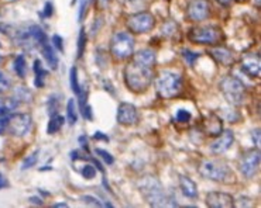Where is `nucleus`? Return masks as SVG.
Returning <instances> with one entry per match:
<instances>
[{"label":"nucleus","instance_id":"44","mask_svg":"<svg viewBox=\"0 0 261 208\" xmlns=\"http://www.w3.org/2000/svg\"><path fill=\"white\" fill-rule=\"evenodd\" d=\"M30 201H31L32 204H39V205H43V200L39 198V197H30Z\"/></svg>","mask_w":261,"mask_h":208},{"label":"nucleus","instance_id":"22","mask_svg":"<svg viewBox=\"0 0 261 208\" xmlns=\"http://www.w3.org/2000/svg\"><path fill=\"white\" fill-rule=\"evenodd\" d=\"M64 117L62 115H52L50 118V122H48V127H47V133L52 135V134H57L62 126H64Z\"/></svg>","mask_w":261,"mask_h":208},{"label":"nucleus","instance_id":"30","mask_svg":"<svg viewBox=\"0 0 261 208\" xmlns=\"http://www.w3.org/2000/svg\"><path fill=\"white\" fill-rule=\"evenodd\" d=\"M58 108H59V100H58V96H51L50 100H48V114L50 117L52 115H57Z\"/></svg>","mask_w":261,"mask_h":208},{"label":"nucleus","instance_id":"12","mask_svg":"<svg viewBox=\"0 0 261 208\" xmlns=\"http://www.w3.org/2000/svg\"><path fill=\"white\" fill-rule=\"evenodd\" d=\"M117 122L123 127H130L134 126L139 122V113H137V108L134 107L133 104L130 103H120L119 107H117Z\"/></svg>","mask_w":261,"mask_h":208},{"label":"nucleus","instance_id":"17","mask_svg":"<svg viewBox=\"0 0 261 208\" xmlns=\"http://www.w3.org/2000/svg\"><path fill=\"white\" fill-rule=\"evenodd\" d=\"M209 54L217 63H220L222 66H226V68L233 66L236 63V55L230 50L224 48V47L212 48V50L209 51Z\"/></svg>","mask_w":261,"mask_h":208},{"label":"nucleus","instance_id":"43","mask_svg":"<svg viewBox=\"0 0 261 208\" xmlns=\"http://www.w3.org/2000/svg\"><path fill=\"white\" fill-rule=\"evenodd\" d=\"M253 138H255V145L258 148L260 146V130H255V134L253 135Z\"/></svg>","mask_w":261,"mask_h":208},{"label":"nucleus","instance_id":"38","mask_svg":"<svg viewBox=\"0 0 261 208\" xmlns=\"http://www.w3.org/2000/svg\"><path fill=\"white\" fill-rule=\"evenodd\" d=\"M52 43H54V45H55V48H57L58 51L64 50V45H62V38L59 37V35H54V37H52Z\"/></svg>","mask_w":261,"mask_h":208},{"label":"nucleus","instance_id":"40","mask_svg":"<svg viewBox=\"0 0 261 208\" xmlns=\"http://www.w3.org/2000/svg\"><path fill=\"white\" fill-rule=\"evenodd\" d=\"M7 186H9V180H7L6 177L3 176L2 173H0V190L6 189Z\"/></svg>","mask_w":261,"mask_h":208},{"label":"nucleus","instance_id":"39","mask_svg":"<svg viewBox=\"0 0 261 208\" xmlns=\"http://www.w3.org/2000/svg\"><path fill=\"white\" fill-rule=\"evenodd\" d=\"M7 118H9V117H0V135H3L5 131H6Z\"/></svg>","mask_w":261,"mask_h":208},{"label":"nucleus","instance_id":"48","mask_svg":"<svg viewBox=\"0 0 261 208\" xmlns=\"http://www.w3.org/2000/svg\"><path fill=\"white\" fill-rule=\"evenodd\" d=\"M236 2H240L242 3V2H246V0H236Z\"/></svg>","mask_w":261,"mask_h":208},{"label":"nucleus","instance_id":"35","mask_svg":"<svg viewBox=\"0 0 261 208\" xmlns=\"http://www.w3.org/2000/svg\"><path fill=\"white\" fill-rule=\"evenodd\" d=\"M95 153L97 155V156H101V158H102L108 164H112L113 162H115L113 156H112L108 151H105V149H99V148H97V149H95Z\"/></svg>","mask_w":261,"mask_h":208},{"label":"nucleus","instance_id":"18","mask_svg":"<svg viewBox=\"0 0 261 208\" xmlns=\"http://www.w3.org/2000/svg\"><path fill=\"white\" fill-rule=\"evenodd\" d=\"M179 187H181V190H182L184 196H186L188 198H197L198 197V187L191 177H188V176L179 177Z\"/></svg>","mask_w":261,"mask_h":208},{"label":"nucleus","instance_id":"42","mask_svg":"<svg viewBox=\"0 0 261 208\" xmlns=\"http://www.w3.org/2000/svg\"><path fill=\"white\" fill-rule=\"evenodd\" d=\"M93 138H95V139H102V141H109V137L103 135V133H95Z\"/></svg>","mask_w":261,"mask_h":208},{"label":"nucleus","instance_id":"32","mask_svg":"<svg viewBox=\"0 0 261 208\" xmlns=\"http://www.w3.org/2000/svg\"><path fill=\"white\" fill-rule=\"evenodd\" d=\"M16 99L19 101H31L32 96L28 92V89L26 88H19L16 90Z\"/></svg>","mask_w":261,"mask_h":208},{"label":"nucleus","instance_id":"15","mask_svg":"<svg viewBox=\"0 0 261 208\" xmlns=\"http://www.w3.org/2000/svg\"><path fill=\"white\" fill-rule=\"evenodd\" d=\"M206 205L210 208H232L235 207V200L227 193L212 191L206 196Z\"/></svg>","mask_w":261,"mask_h":208},{"label":"nucleus","instance_id":"37","mask_svg":"<svg viewBox=\"0 0 261 208\" xmlns=\"http://www.w3.org/2000/svg\"><path fill=\"white\" fill-rule=\"evenodd\" d=\"M191 118L192 115L188 110H178V113H177V121L178 122H188Z\"/></svg>","mask_w":261,"mask_h":208},{"label":"nucleus","instance_id":"5","mask_svg":"<svg viewBox=\"0 0 261 208\" xmlns=\"http://www.w3.org/2000/svg\"><path fill=\"white\" fill-rule=\"evenodd\" d=\"M220 92L232 106H242L246 100V86L236 76H226L220 82Z\"/></svg>","mask_w":261,"mask_h":208},{"label":"nucleus","instance_id":"46","mask_svg":"<svg viewBox=\"0 0 261 208\" xmlns=\"http://www.w3.org/2000/svg\"><path fill=\"white\" fill-rule=\"evenodd\" d=\"M54 207H68V205H67L65 202H59V204H55Z\"/></svg>","mask_w":261,"mask_h":208},{"label":"nucleus","instance_id":"28","mask_svg":"<svg viewBox=\"0 0 261 208\" xmlns=\"http://www.w3.org/2000/svg\"><path fill=\"white\" fill-rule=\"evenodd\" d=\"M178 32V25L174 21H167L166 24L162 25V35L166 37H174Z\"/></svg>","mask_w":261,"mask_h":208},{"label":"nucleus","instance_id":"9","mask_svg":"<svg viewBox=\"0 0 261 208\" xmlns=\"http://www.w3.org/2000/svg\"><path fill=\"white\" fill-rule=\"evenodd\" d=\"M127 28L133 34H146L151 31L155 25V19L151 13L140 12L137 14H133L127 19Z\"/></svg>","mask_w":261,"mask_h":208},{"label":"nucleus","instance_id":"1","mask_svg":"<svg viewBox=\"0 0 261 208\" xmlns=\"http://www.w3.org/2000/svg\"><path fill=\"white\" fill-rule=\"evenodd\" d=\"M130 62L124 66V83L133 93H144L151 86L155 65V52L153 50H141L132 55Z\"/></svg>","mask_w":261,"mask_h":208},{"label":"nucleus","instance_id":"26","mask_svg":"<svg viewBox=\"0 0 261 208\" xmlns=\"http://www.w3.org/2000/svg\"><path fill=\"white\" fill-rule=\"evenodd\" d=\"M70 77H71V89H72V92H74L75 95H79L82 90H81V85H79V80H78L77 66H72V69H71V73H70Z\"/></svg>","mask_w":261,"mask_h":208},{"label":"nucleus","instance_id":"4","mask_svg":"<svg viewBox=\"0 0 261 208\" xmlns=\"http://www.w3.org/2000/svg\"><path fill=\"white\" fill-rule=\"evenodd\" d=\"M140 191L144 200L153 207H162L166 205L167 197L164 193V187L159 183L155 176H146L141 179Z\"/></svg>","mask_w":261,"mask_h":208},{"label":"nucleus","instance_id":"27","mask_svg":"<svg viewBox=\"0 0 261 208\" xmlns=\"http://www.w3.org/2000/svg\"><path fill=\"white\" fill-rule=\"evenodd\" d=\"M39 153L40 151L37 149V151H34L31 153V155H28L24 160H23V164H21V169L23 171H27V169H30V168H32L34 164L37 163V160H39Z\"/></svg>","mask_w":261,"mask_h":208},{"label":"nucleus","instance_id":"24","mask_svg":"<svg viewBox=\"0 0 261 208\" xmlns=\"http://www.w3.org/2000/svg\"><path fill=\"white\" fill-rule=\"evenodd\" d=\"M14 70H16V73H17L19 77H21V79L26 77L27 63L26 58L23 57V55H19V57L16 58V61H14Z\"/></svg>","mask_w":261,"mask_h":208},{"label":"nucleus","instance_id":"49","mask_svg":"<svg viewBox=\"0 0 261 208\" xmlns=\"http://www.w3.org/2000/svg\"><path fill=\"white\" fill-rule=\"evenodd\" d=\"M2 59H3V58H2V55H0V62H2Z\"/></svg>","mask_w":261,"mask_h":208},{"label":"nucleus","instance_id":"8","mask_svg":"<svg viewBox=\"0 0 261 208\" xmlns=\"http://www.w3.org/2000/svg\"><path fill=\"white\" fill-rule=\"evenodd\" d=\"M32 118L28 113H20V114H10L7 118L6 131L13 137H24L28 134L31 128Z\"/></svg>","mask_w":261,"mask_h":208},{"label":"nucleus","instance_id":"25","mask_svg":"<svg viewBox=\"0 0 261 208\" xmlns=\"http://www.w3.org/2000/svg\"><path fill=\"white\" fill-rule=\"evenodd\" d=\"M28 34L41 45L47 44V35H45L44 30H43L41 27H39V25H32L31 28H30V31H28Z\"/></svg>","mask_w":261,"mask_h":208},{"label":"nucleus","instance_id":"16","mask_svg":"<svg viewBox=\"0 0 261 208\" xmlns=\"http://www.w3.org/2000/svg\"><path fill=\"white\" fill-rule=\"evenodd\" d=\"M235 142V134L230 130L222 131V134L219 135V138L210 145V151L213 155H222L226 151H229L230 146L233 145Z\"/></svg>","mask_w":261,"mask_h":208},{"label":"nucleus","instance_id":"47","mask_svg":"<svg viewBox=\"0 0 261 208\" xmlns=\"http://www.w3.org/2000/svg\"><path fill=\"white\" fill-rule=\"evenodd\" d=\"M255 6L260 9V0H255Z\"/></svg>","mask_w":261,"mask_h":208},{"label":"nucleus","instance_id":"29","mask_svg":"<svg viewBox=\"0 0 261 208\" xmlns=\"http://www.w3.org/2000/svg\"><path fill=\"white\" fill-rule=\"evenodd\" d=\"M10 88H12V82H10L9 76L0 70V95H5L6 92L10 90Z\"/></svg>","mask_w":261,"mask_h":208},{"label":"nucleus","instance_id":"23","mask_svg":"<svg viewBox=\"0 0 261 208\" xmlns=\"http://www.w3.org/2000/svg\"><path fill=\"white\" fill-rule=\"evenodd\" d=\"M67 118H68V122H70L71 126H74L78 121L77 103H75L74 99H70L68 104H67Z\"/></svg>","mask_w":261,"mask_h":208},{"label":"nucleus","instance_id":"33","mask_svg":"<svg viewBox=\"0 0 261 208\" xmlns=\"http://www.w3.org/2000/svg\"><path fill=\"white\" fill-rule=\"evenodd\" d=\"M82 200L85 202H88V204L96 205V207H112V204H109V202H101V200H97V198L92 196H83Z\"/></svg>","mask_w":261,"mask_h":208},{"label":"nucleus","instance_id":"11","mask_svg":"<svg viewBox=\"0 0 261 208\" xmlns=\"http://www.w3.org/2000/svg\"><path fill=\"white\" fill-rule=\"evenodd\" d=\"M210 2L209 0H192L186 9V17L193 23L204 21L209 17Z\"/></svg>","mask_w":261,"mask_h":208},{"label":"nucleus","instance_id":"6","mask_svg":"<svg viewBox=\"0 0 261 208\" xmlns=\"http://www.w3.org/2000/svg\"><path fill=\"white\" fill-rule=\"evenodd\" d=\"M188 38L195 44L217 45L224 39V35L216 25H198L189 31Z\"/></svg>","mask_w":261,"mask_h":208},{"label":"nucleus","instance_id":"31","mask_svg":"<svg viewBox=\"0 0 261 208\" xmlns=\"http://www.w3.org/2000/svg\"><path fill=\"white\" fill-rule=\"evenodd\" d=\"M181 54H182V58L185 59V62L188 63V65H191V66L195 65L197 59L199 58V54H198V52H192V51L189 50H184Z\"/></svg>","mask_w":261,"mask_h":208},{"label":"nucleus","instance_id":"41","mask_svg":"<svg viewBox=\"0 0 261 208\" xmlns=\"http://www.w3.org/2000/svg\"><path fill=\"white\" fill-rule=\"evenodd\" d=\"M51 14H52V5L51 3H47V5H45V12L43 16H44V17H50Z\"/></svg>","mask_w":261,"mask_h":208},{"label":"nucleus","instance_id":"10","mask_svg":"<svg viewBox=\"0 0 261 208\" xmlns=\"http://www.w3.org/2000/svg\"><path fill=\"white\" fill-rule=\"evenodd\" d=\"M260 151L257 149H250L246 151L242 155V158L239 160V169L242 172L243 176L247 179L253 177L260 169Z\"/></svg>","mask_w":261,"mask_h":208},{"label":"nucleus","instance_id":"19","mask_svg":"<svg viewBox=\"0 0 261 208\" xmlns=\"http://www.w3.org/2000/svg\"><path fill=\"white\" fill-rule=\"evenodd\" d=\"M20 106V101L16 97H7L0 101V117H9Z\"/></svg>","mask_w":261,"mask_h":208},{"label":"nucleus","instance_id":"20","mask_svg":"<svg viewBox=\"0 0 261 208\" xmlns=\"http://www.w3.org/2000/svg\"><path fill=\"white\" fill-rule=\"evenodd\" d=\"M34 72H36V80H34V85L37 88H43L44 86V79L45 76L48 75V72L43 68V63L40 59H36L34 61Z\"/></svg>","mask_w":261,"mask_h":208},{"label":"nucleus","instance_id":"45","mask_svg":"<svg viewBox=\"0 0 261 208\" xmlns=\"http://www.w3.org/2000/svg\"><path fill=\"white\" fill-rule=\"evenodd\" d=\"M217 3H220L222 6H230L232 0H217Z\"/></svg>","mask_w":261,"mask_h":208},{"label":"nucleus","instance_id":"34","mask_svg":"<svg viewBox=\"0 0 261 208\" xmlns=\"http://www.w3.org/2000/svg\"><path fill=\"white\" fill-rule=\"evenodd\" d=\"M85 45H86V35H85V31L81 30L79 39H78V58H82L83 51H85Z\"/></svg>","mask_w":261,"mask_h":208},{"label":"nucleus","instance_id":"21","mask_svg":"<svg viewBox=\"0 0 261 208\" xmlns=\"http://www.w3.org/2000/svg\"><path fill=\"white\" fill-rule=\"evenodd\" d=\"M43 55H44V58L47 59V62H48V65L51 66L52 69H54V70L57 69V68H58V58H57V55H55L54 50H52L51 45H48V43L43 45Z\"/></svg>","mask_w":261,"mask_h":208},{"label":"nucleus","instance_id":"14","mask_svg":"<svg viewBox=\"0 0 261 208\" xmlns=\"http://www.w3.org/2000/svg\"><path fill=\"white\" fill-rule=\"evenodd\" d=\"M202 131L209 137H219L223 131V121L222 118L215 113H209L204 120H202Z\"/></svg>","mask_w":261,"mask_h":208},{"label":"nucleus","instance_id":"13","mask_svg":"<svg viewBox=\"0 0 261 208\" xmlns=\"http://www.w3.org/2000/svg\"><path fill=\"white\" fill-rule=\"evenodd\" d=\"M242 72L251 79H258L261 75V61L258 54H246L242 58Z\"/></svg>","mask_w":261,"mask_h":208},{"label":"nucleus","instance_id":"3","mask_svg":"<svg viewBox=\"0 0 261 208\" xmlns=\"http://www.w3.org/2000/svg\"><path fill=\"white\" fill-rule=\"evenodd\" d=\"M155 89L159 97L164 100L178 97L182 92V77L171 70H162L155 79Z\"/></svg>","mask_w":261,"mask_h":208},{"label":"nucleus","instance_id":"7","mask_svg":"<svg viewBox=\"0 0 261 208\" xmlns=\"http://www.w3.org/2000/svg\"><path fill=\"white\" fill-rule=\"evenodd\" d=\"M134 38L126 31L116 32L110 43V54L115 61H124L133 55Z\"/></svg>","mask_w":261,"mask_h":208},{"label":"nucleus","instance_id":"36","mask_svg":"<svg viewBox=\"0 0 261 208\" xmlns=\"http://www.w3.org/2000/svg\"><path fill=\"white\" fill-rule=\"evenodd\" d=\"M96 175V169L93 164H85L82 169V176L85 179H93Z\"/></svg>","mask_w":261,"mask_h":208},{"label":"nucleus","instance_id":"2","mask_svg":"<svg viewBox=\"0 0 261 208\" xmlns=\"http://www.w3.org/2000/svg\"><path fill=\"white\" fill-rule=\"evenodd\" d=\"M199 173L212 182L217 183H235V173L222 159H206L199 166Z\"/></svg>","mask_w":261,"mask_h":208}]
</instances>
